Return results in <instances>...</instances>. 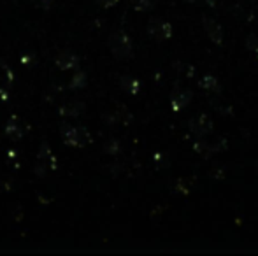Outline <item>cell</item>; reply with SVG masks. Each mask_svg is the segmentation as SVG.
Returning <instances> with one entry per match:
<instances>
[{
  "mask_svg": "<svg viewBox=\"0 0 258 256\" xmlns=\"http://www.w3.org/2000/svg\"><path fill=\"white\" fill-rule=\"evenodd\" d=\"M109 49L119 60H125L132 56V41L123 30H116L109 37Z\"/></svg>",
  "mask_w": 258,
  "mask_h": 256,
  "instance_id": "1",
  "label": "cell"
},
{
  "mask_svg": "<svg viewBox=\"0 0 258 256\" xmlns=\"http://www.w3.org/2000/svg\"><path fill=\"white\" fill-rule=\"evenodd\" d=\"M61 139L67 146H74V147H83L92 140L88 130L83 127H72V125H63L60 130Z\"/></svg>",
  "mask_w": 258,
  "mask_h": 256,
  "instance_id": "2",
  "label": "cell"
},
{
  "mask_svg": "<svg viewBox=\"0 0 258 256\" xmlns=\"http://www.w3.org/2000/svg\"><path fill=\"white\" fill-rule=\"evenodd\" d=\"M56 167H58V163H56V158H54L51 147H49L48 142H42L41 149H39V154H37L35 172H37V176H44L48 170H54Z\"/></svg>",
  "mask_w": 258,
  "mask_h": 256,
  "instance_id": "3",
  "label": "cell"
},
{
  "mask_svg": "<svg viewBox=\"0 0 258 256\" xmlns=\"http://www.w3.org/2000/svg\"><path fill=\"white\" fill-rule=\"evenodd\" d=\"M148 34L151 35L156 41H167V39L172 35V27H170L169 21H163L160 18H153V20L148 23Z\"/></svg>",
  "mask_w": 258,
  "mask_h": 256,
  "instance_id": "4",
  "label": "cell"
},
{
  "mask_svg": "<svg viewBox=\"0 0 258 256\" xmlns=\"http://www.w3.org/2000/svg\"><path fill=\"white\" fill-rule=\"evenodd\" d=\"M190 130L195 137H206L213 132V121L206 114H199L190 121Z\"/></svg>",
  "mask_w": 258,
  "mask_h": 256,
  "instance_id": "5",
  "label": "cell"
},
{
  "mask_svg": "<svg viewBox=\"0 0 258 256\" xmlns=\"http://www.w3.org/2000/svg\"><path fill=\"white\" fill-rule=\"evenodd\" d=\"M202 27H204L206 35L211 39V42H214V44H218V46L223 42V28H221V25L218 23L216 20H213V18H204V20H202Z\"/></svg>",
  "mask_w": 258,
  "mask_h": 256,
  "instance_id": "6",
  "label": "cell"
},
{
  "mask_svg": "<svg viewBox=\"0 0 258 256\" xmlns=\"http://www.w3.org/2000/svg\"><path fill=\"white\" fill-rule=\"evenodd\" d=\"M191 100V92L186 88H176L172 92V95H170V106H172V111H176V113H179V111H183L184 107L190 104Z\"/></svg>",
  "mask_w": 258,
  "mask_h": 256,
  "instance_id": "7",
  "label": "cell"
},
{
  "mask_svg": "<svg viewBox=\"0 0 258 256\" xmlns=\"http://www.w3.org/2000/svg\"><path fill=\"white\" fill-rule=\"evenodd\" d=\"M56 67L61 70H72L79 67V58L71 51H63L56 56Z\"/></svg>",
  "mask_w": 258,
  "mask_h": 256,
  "instance_id": "8",
  "label": "cell"
},
{
  "mask_svg": "<svg viewBox=\"0 0 258 256\" xmlns=\"http://www.w3.org/2000/svg\"><path fill=\"white\" fill-rule=\"evenodd\" d=\"M13 82H14V75L11 67L7 63L0 62V95L9 92L13 88Z\"/></svg>",
  "mask_w": 258,
  "mask_h": 256,
  "instance_id": "9",
  "label": "cell"
},
{
  "mask_svg": "<svg viewBox=\"0 0 258 256\" xmlns=\"http://www.w3.org/2000/svg\"><path fill=\"white\" fill-rule=\"evenodd\" d=\"M4 133H6L11 140H20L21 137H23V128H21L20 123L13 118V120L6 123V127H4Z\"/></svg>",
  "mask_w": 258,
  "mask_h": 256,
  "instance_id": "10",
  "label": "cell"
},
{
  "mask_svg": "<svg viewBox=\"0 0 258 256\" xmlns=\"http://www.w3.org/2000/svg\"><path fill=\"white\" fill-rule=\"evenodd\" d=\"M85 109L83 107V104L79 102V100H76V102H67L63 107L60 109L61 116L63 118H78L79 114H81V111Z\"/></svg>",
  "mask_w": 258,
  "mask_h": 256,
  "instance_id": "11",
  "label": "cell"
},
{
  "mask_svg": "<svg viewBox=\"0 0 258 256\" xmlns=\"http://www.w3.org/2000/svg\"><path fill=\"white\" fill-rule=\"evenodd\" d=\"M119 86H121L126 93H132V95H136V93L139 92V81H137L136 77H132V75H123V77L119 79Z\"/></svg>",
  "mask_w": 258,
  "mask_h": 256,
  "instance_id": "12",
  "label": "cell"
},
{
  "mask_svg": "<svg viewBox=\"0 0 258 256\" xmlns=\"http://www.w3.org/2000/svg\"><path fill=\"white\" fill-rule=\"evenodd\" d=\"M199 86H201L202 90H207V92H220V81L211 74L204 75V77L201 79V82H199Z\"/></svg>",
  "mask_w": 258,
  "mask_h": 256,
  "instance_id": "13",
  "label": "cell"
},
{
  "mask_svg": "<svg viewBox=\"0 0 258 256\" xmlns=\"http://www.w3.org/2000/svg\"><path fill=\"white\" fill-rule=\"evenodd\" d=\"M85 86H86V74H85V72H78V74L72 75V79H71V88L81 90V88H85Z\"/></svg>",
  "mask_w": 258,
  "mask_h": 256,
  "instance_id": "14",
  "label": "cell"
},
{
  "mask_svg": "<svg viewBox=\"0 0 258 256\" xmlns=\"http://www.w3.org/2000/svg\"><path fill=\"white\" fill-rule=\"evenodd\" d=\"M246 48H248V51H251L258 58V37L256 35H249V37L246 39Z\"/></svg>",
  "mask_w": 258,
  "mask_h": 256,
  "instance_id": "15",
  "label": "cell"
},
{
  "mask_svg": "<svg viewBox=\"0 0 258 256\" xmlns=\"http://www.w3.org/2000/svg\"><path fill=\"white\" fill-rule=\"evenodd\" d=\"M155 0H134V7L136 11H150L153 7Z\"/></svg>",
  "mask_w": 258,
  "mask_h": 256,
  "instance_id": "16",
  "label": "cell"
},
{
  "mask_svg": "<svg viewBox=\"0 0 258 256\" xmlns=\"http://www.w3.org/2000/svg\"><path fill=\"white\" fill-rule=\"evenodd\" d=\"M177 192H181V193H184V195H188L191 192V181L190 179H179V181H177Z\"/></svg>",
  "mask_w": 258,
  "mask_h": 256,
  "instance_id": "17",
  "label": "cell"
},
{
  "mask_svg": "<svg viewBox=\"0 0 258 256\" xmlns=\"http://www.w3.org/2000/svg\"><path fill=\"white\" fill-rule=\"evenodd\" d=\"M109 146H105V151H109L111 154H114V153H118V149H119V142L118 140H111V142H107Z\"/></svg>",
  "mask_w": 258,
  "mask_h": 256,
  "instance_id": "18",
  "label": "cell"
},
{
  "mask_svg": "<svg viewBox=\"0 0 258 256\" xmlns=\"http://www.w3.org/2000/svg\"><path fill=\"white\" fill-rule=\"evenodd\" d=\"M100 2H102L104 7H111V6H116V2H118V0H100Z\"/></svg>",
  "mask_w": 258,
  "mask_h": 256,
  "instance_id": "19",
  "label": "cell"
},
{
  "mask_svg": "<svg viewBox=\"0 0 258 256\" xmlns=\"http://www.w3.org/2000/svg\"><path fill=\"white\" fill-rule=\"evenodd\" d=\"M184 2H188V4H194V2H195V0H184Z\"/></svg>",
  "mask_w": 258,
  "mask_h": 256,
  "instance_id": "20",
  "label": "cell"
}]
</instances>
